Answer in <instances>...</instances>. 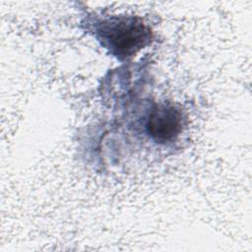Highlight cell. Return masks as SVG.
<instances>
[{"label":"cell","mask_w":252,"mask_h":252,"mask_svg":"<svg viewBox=\"0 0 252 252\" xmlns=\"http://www.w3.org/2000/svg\"><path fill=\"white\" fill-rule=\"evenodd\" d=\"M102 42L117 56L135 54L150 39V31L138 18H120L103 22L98 29Z\"/></svg>","instance_id":"6da1fadb"},{"label":"cell","mask_w":252,"mask_h":252,"mask_svg":"<svg viewBox=\"0 0 252 252\" xmlns=\"http://www.w3.org/2000/svg\"><path fill=\"white\" fill-rule=\"evenodd\" d=\"M147 129L151 137L158 143L172 141L181 132L182 114L172 104H157L150 113Z\"/></svg>","instance_id":"7a4b0ae2"}]
</instances>
